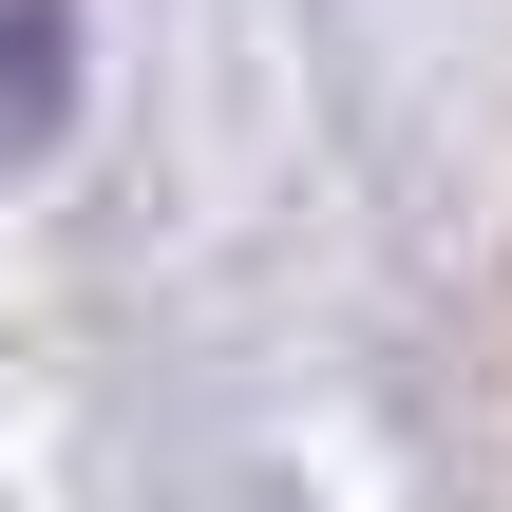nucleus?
Returning a JSON list of instances; mask_svg holds the SVG:
<instances>
[{"label": "nucleus", "instance_id": "1", "mask_svg": "<svg viewBox=\"0 0 512 512\" xmlns=\"http://www.w3.org/2000/svg\"><path fill=\"white\" fill-rule=\"evenodd\" d=\"M76 114V0H0V171H38Z\"/></svg>", "mask_w": 512, "mask_h": 512}]
</instances>
